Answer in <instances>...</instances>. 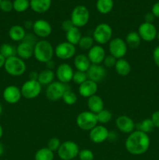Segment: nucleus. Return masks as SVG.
<instances>
[{
    "mask_svg": "<svg viewBox=\"0 0 159 160\" xmlns=\"http://www.w3.org/2000/svg\"><path fill=\"white\" fill-rule=\"evenodd\" d=\"M150 145L151 139L148 134L137 130L129 134L125 142L126 151L134 156L144 154L149 149Z\"/></svg>",
    "mask_w": 159,
    "mask_h": 160,
    "instance_id": "obj_1",
    "label": "nucleus"
},
{
    "mask_svg": "<svg viewBox=\"0 0 159 160\" xmlns=\"http://www.w3.org/2000/svg\"><path fill=\"white\" fill-rule=\"evenodd\" d=\"M55 49L52 45L46 39L37 41L34 47V57L39 62L46 63L52 59Z\"/></svg>",
    "mask_w": 159,
    "mask_h": 160,
    "instance_id": "obj_2",
    "label": "nucleus"
},
{
    "mask_svg": "<svg viewBox=\"0 0 159 160\" xmlns=\"http://www.w3.org/2000/svg\"><path fill=\"white\" fill-rule=\"evenodd\" d=\"M4 69L10 76L20 77L26 72V65L23 59L15 56L6 59Z\"/></svg>",
    "mask_w": 159,
    "mask_h": 160,
    "instance_id": "obj_3",
    "label": "nucleus"
},
{
    "mask_svg": "<svg viewBox=\"0 0 159 160\" xmlns=\"http://www.w3.org/2000/svg\"><path fill=\"white\" fill-rule=\"evenodd\" d=\"M112 34L113 31L110 25L106 23H101L95 27L92 38L98 45H103L112 40Z\"/></svg>",
    "mask_w": 159,
    "mask_h": 160,
    "instance_id": "obj_4",
    "label": "nucleus"
},
{
    "mask_svg": "<svg viewBox=\"0 0 159 160\" xmlns=\"http://www.w3.org/2000/svg\"><path fill=\"white\" fill-rule=\"evenodd\" d=\"M79 152V146L73 141H65L61 143L57 151L58 156L62 160H73L77 157Z\"/></svg>",
    "mask_w": 159,
    "mask_h": 160,
    "instance_id": "obj_5",
    "label": "nucleus"
},
{
    "mask_svg": "<svg viewBox=\"0 0 159 160\" xmlns=\"http://www.w3.org/2000/svg\"><path fill=\"white\" fill-rule=\"evenodd\" d=\"M90 19V12L85 6L79 5L73 8L70 16V20L74 27L78 28H83L87 24Z\"/></svg>",
    "mask_w": 159,
    "mask_h": 160,
    "instance_id": "obj_6",
    "label": "nucleus"
},
{
    "mask_svg": "<svg viewBox=\"0 0 159 160\" xmlns=\"http://www.w3.org/2000/svg\"><path fill=\"white\" fill-rule=\"evenodd\" d=\"M70 86L68 84H62L59 81H54L47 86L45 96L49 101L56 102L62 99L64 93Z\"/></svg>",
    "mask_w": 159,
    "mask_h": 160,
    "instance_id": "obj_7",
    "label": "nucleus"
},
{
    "mask_svg": "<svg viewBox=\"0 0 159 160\" xmlns=\"http://www.w3.org/2000/svg\"><path fill=\"white\" fill-rule=\"evenodd\" d=\"M76 123L80 129L88 131L98 124L96 114L90 111H83L80 112L76 117Z\"/></svg>",
    "mask_w": 159,
    "mask_h": 160,
    "instance_id": "obj_8",
    "label": "nucleus"
},
{
    "mask_svg": "<svg viewBox=\"0 0 159 160\" xmlns=\"http://www.w3.org/2000/svg\"><path fill=\"white\" fill-rule=\"evenodd\" d=\"M42 85L36 80H28L20 88L22 97L26 99H34L41 92Z\"/></svg>",
    "mask_w": 159,
    "mask_h": 160,
    "instance_id": "obj_9",
    "label": "nucleus"
},
{
    "mask_svg": "<svg viewBox=\"0 0 159 160\" xmlns=\"http://www.w3.org/2000/svg\"><path fill=\"white\" fill-rule=\"evenodd\" d=\"M127 45L125 40L121 38H114L108 42L109 53L115 59H119L124 58L127 53Z\"/></svg>",
    "mask_w": 159,
    "mask_h": 160,
    "instance_id": "obj_10",
    "label": "nucleus"
},
{
    "mask_svg": "<svg viewBox=\"0 0 159 160\" xmlns=\"http://www.w3.org/2000/svg\"><path fill=\"white\" fill-rule=\"evenodd\" d=\"M76 46L68 42H63L58 44L55 48V55L62 60L70 59L76 55Z\"/></svg>",
    "mask_w": 159,
    "mask_h": 160,
    "instance_id": "obj_11",
    "label": "nucleus"
},
{
    "mask_svg": "<svg viewBox=\"0 0 159 160\" xmlns=\"http://www.w3.org/2000/svg\"><path fill=\"white\" fill-rule=\"evenodd\" d=\"M32 30L36 37L41 39L47 38L52 32V28L49 22L42 19L34 22Z\"/></svg>",
    "mask_w": 159,
    "mask_h": 160,
    "instance_id": "obj_12",
    "label": "nucleus"
},
{
    "mask_svg": "<svg viewBox=\"0 0 159 160\" xmlns=\"http://www.w3.org/2000/svg\"><path fill=\"white\" fill-rule=\"evenodd\" d=\"M137 33L140 35L141 40L149 42H152L157 38V31L153 23L143 22L139 26Z\"/></svg>",
    "mask_w": 159,
    "mask_h": 160,
    "instance_id": "obj_13",
    "label": "nucleus"
},
{
    "mask_svg": "<svg viewBox=\"0 0 159 160\" xmlns=\"http://www.w3.org/2000/svg\"><path fill=\"white\" fill-rule=\"evenodd\" d=\"M109 131L102 124H98L89 131V138L94 144H101L108 140Z\"/></svg>",
    "mask_w": 159,
    "mask_h": 160,
    "instance_id": "obj_14",
    "label": "nucleus"
},
{
    "mask_svg": "<svg viewBox=\"0 0 159 160\" xmlns=\"http://www.w3.org/2000/svg\"><path fill=\"white\" fill-rule=\"evenodd\" d=\"M73 73L74 71L73 67L70 64L64 62L56 68L55 78L58 79V81L62 84H69L73 80Z\"/></svg>",
    "mask_w": 159,
    "mask_h": 160,
    "instance_id": "obj_15",
    "label": "nucleus"
},
{
    "mask_svg": "<svg viewBox=\"0 0 159 160\" xmlns=\"http://www.w3.org/2000/svg\"><path fill=\"white\" fill-rule=\"evenodd\" d=\"M87 74L89 80L98 84L106 78L107 71L105 67L101 64H91L87 71Z\"/></svg>",
    "mask_w": 159,
    "mask_h": 160,
    "instance_id": "obj_16",
    "label": "nucleus"
},
{
    "mask_svg": "<svg viewBox=\"0 0 159 160\" xmlns=\"http://www.w3.org/2000/svg\"><path fill=\"white\" fill-rule=\"evenodd\" d=\"M117 129L124 134H131L136 129V123L132 118L126 115L119 116L115 120Z\"/></svg>",
    "mask_w": 159,
    "mask_h": 160,
    "instance_id": "obj_17",
    "label": "nucleus"
},
{
    "mask_svg": "<svg viewBox=\"0 0 159 160\" xmlns=\"http://www.w3.org/2000/svg\"><path fill=\"white\" fill-rule=\"evenodd\" d=\"M3 99L9 104H16L22 98L21 91L16 85H9L3 90Z\"/></svg>",
    "mask_w": 159,
    "mask_h": 160,
    "instance_id": "obj_18",
    "label": "nucleus"
},
{
    "mask_svg": "<svg viewBox=\"0 0 159 160\" xmlns=\"http://www.w3.org/2000/svg\"><path fill=\"white\" fill-rule=\"evenodd\" d=\"M105 56V50L102 45H94L87 52V57L91 64L103 63Z\"/></svg>",
    "mask_w": 159,
    "mask_h": 160,
    "instance_id": "obj_19",
    "label": "nucleus"
},
{
    "mask_svg": "<svg viewBox=\"0 0 159 160\" xmlns=\"http://www.w3.org/2000/svg\"><path fill=\"white\" fill-rule=\"evenodd\" d=\"M98 87V84L96 82L90 80H87L85 82L79 85L78 92H79L80 95H81L84 98H90L93 95H97Z\"/></svg>",
    "mask_w": 159,
    "mask_h": 160,
    "instance_id": "obj_20",
    "label": "nucleus"
},
{
    "mask_svg": "<svg viewBox=\"0 0 159 160\" xmlns=\"http://www.w3.org/2000/svg\"><path fill=\"white\" fill-rule=\"evenodd\" d=\"M34 45L26 42H21L17 47V56L22 59H29L34 56Z\"/></svg>",
    "mask_w": 159,
    "mask_h": 160,
    "instance_id": "obj_21",
    "label": "nucleus"
},
{
    "mask_svg": "<svg viewBox=\"0 0 159 160\" xmlns=\"http://www.w3.org/2000/svg\"><path fill=\"white\" fill-rule=\"evenodd\" d=\"M104 103L101 97L99 95H94L87 98V107L89 111L93 113L97 114L104 109Z\"/></svg>",
    "mask_w": 159,
    "mask_h": 160,
    "instance_id": "obj_22",
    "label": "nucleus"
},
{
    "mask_svg": "<svg viewBox=\"0 0 159 160\" xmlns=\"http://www.w3.org/2000/svg\"><path fill=\"white\" fill-rule=\"evenodd\" d=\"M73 64H74V67L76 70L81 72H87L89 67L91 65L88 57H87V55L83 54V53L74 56Z\"/></svg>",
    "mask_w": 159,
    "mask_h": 160,
    "instance_id": "obj_23",
    "label": "nucleus"
},
{
    "mask_svg": "<svg viewBox=\"0 0 159 160\" xmlns=\"http://www.w3.org/2000/svg\"><path fill=\"white\" fill-rule=\"evenodd\" d=\"M51 6V0H31L30 2V7L37 13H44L50 9Z\"/></svg>",
    "mask_w": 159,
    "mask_h": 160,
    "instance_id": "obj_24",
    "label": "nucleus"
},
{
    "mask_svg": "<svg viewBox=\"0 0 159 160\" xmlns=\"http://www.w3.org/2000/svg\"><path fill=\"white\" fill-rule=\"evenodd\" d=\"M26 34V30L20 25H13L9 30V37L13 42H23Z\"/></svg>",
    "mask_w": 159,
    "mask_h": 160,
    "instance_id": "obj_25",
    "label": "nucleus"
},
{
    "mask_svg": "<svg viewBox=\"0 0 159 160\" xmlns=\"http://www.w3.org/2000/svg\"><path fill=\"white\" fill-rule=\"evenodd\" d=\"M114 68H115V72L121 77L128 76L130 73L131 69H132L130 63L124 58L117 59Z\"/></svg>",
    "mask_w": 159,
    "mask_h": 160,
    "instance_id": "obj_26",
    "label": "nucleus"
},
{
    "mask_svg": "<svg viewBox=\"0 0 159 160\" xmlns=\"http://www.w3.org/2000/svg\"><path fill=\"white\" fill-rule=\"evenodd\" d=\"M55 78V73L54 72V70L45 69V70H41L40 73H38L37 81L41 85L48 86L52 82H54Z\"/></svg>",
    "mask_w": 159,
    "mask_h": 160,
    "instance_id": "obj_27",
    "label": "nucleus"
},
{
    "mask_svg": "<svg viewBox=\"0 0 159 160\" xmlns=\"http://www.w3.org/2000/svg\"><path fill=\"white\" fill-rule=\"evenodd\" d=\"M82 34L80 30V28H76V27H73L70 30L65 32V39L66 42H70L72 45H78L80 40L82 38Z\"/></svg>",
    "mask_w": 159,
    "mask_h": 160,
    "instance_id": "obj_28",
    "label": "nucleus"
},
{
    "mask_svg": "<svg viewBox=\"0 0 159 160\" xmlns=\"http://www.w3.org/2000/svg\"><path fill=\"white\" fill-rule=\"evenodd\" d=\"M125 42H126L128 48L135 49V48H137L140 45L141 38H140V35H139L137 32H136V31H130L126 35Z\"/></svg>",
    "mask_w": 159,
    "mask_h": 160,
    "instance_id": "obj_29",
    "label": "nucleus"
},
{
    "mask_svg": "<svg viewBox=\"0 0 159 160\" xmlns=\"http://www.w3.org/2000/svg\"><path fill=\"white\" fill-rule=\"evenodd\" d=\"M113 0H97L96 9L101 14L109 13L113 9Z\"/></svg>",
    "mask_w": 159,
    "mask_h": 160,
    "instance_id": "obj_30",
    "label": "nucleus"
},
{
    "mask_svg": "<svg viewBox=\"0 0 159 160\" xmlns=\"http://www.w3.org/2000/svg\"><path fill=\"white\" fill-rule=\"evenodd\" d=\"M154 125L153 123L152 120L150 119H144L142 121L139 122L136 124V130L137 131H142V132L145 133V134H150L152 132L154 129Z\"/></svg>",
    "mask_w": 159,
    "mask_h": 160,
    "instance_id": "obj_31",
    "label": "nucleus"
},
{
    "mask_svg": "<svg viewBox=\"0 0 159 160\" xmlns=\"http://www.w3.org/2000/svg\"><path fill=\"white\" fill-rule=\"evenodd\" d=\"M54 152L47 147H44L36 152L34 160H54Z\"/></svg>",
    "mask_w": 159,
    "mask_h": 160,
    "instance_id": "obj_32",
    "label": "nucleus"
},
{
    "mask_svg": "<svg viewBox=\"0 0 159 160\" xmlns=\"http://www.w3.org/2000/svg\"><path fill=\"white\" fill-rule=\"evenodd\" d=\"M0 54L6 59L17 56V48L9 43H4L0 46Z\"/></svg>",
    "mask_w": 159,
    "mask_h": 160,
    "instance_id": "obj_33",
    "label": "nucleus"
},
{
    "mask_svg": "<svg viewBox=\"0 0 159 160\" xmlns=\"http://www.w3.org/2000/svg\"><path fill=\"white\" fill-rule=\"evenodd\" d=\"M94 41L93 38L91 36L84 35L82 36L77 45L83 51L88 52L94 45Z\"/></svg>",
    "mask_w": 159,
    "mask_h": 160,
    "instance_id": "obj_34",
    "label": "nucleus"
},
{
    "mask_svg": "<svg viewBox=\"0 0 159 160\" xmlns=\"http://www.w3.org/2000/svg\"><path fill=\"white\" fill-rule=\"evenodd\" d=\"M62 99L64 103L69 105V106H72V105H74L77 101V95L72 91L71 88H70L65 92Z\"/></svg>",
    "mask_w": 159,
    "mask_h": 160,
    "instance_id": "obj_35",
    "label": "nucleus"
},
{
    "mask_svg": "<svg viewBox=\"0 0 159 160\" xmlns=\"http://www.w3.org/2000/svg\"><path fill=\"white\" fill-rule=\"evenodd\" d=\"M97 120H98V123H101V124H105V123H109L112 118V114L108 109H104L99 112L98 113L96 114Z\"/></svg>",
    "mask_w": 159,
    "mask_h": 160,
    "instance_id": "obj_36",
    "label": "nucleus"
},
{
    "mask_svg": "<svg viewBox=\"0 0 159 160\" xmlns=\"http://www.w3.org/2000/svg\"><path fill=\"white\" fill-rule=\"evenodd\" d=\"M13 9L17 12H23L27 10L30 7V2L28 0H14L12 2Z\"/></svg>",
    "mask_w": 159,
    "mask_h": 160,
    "instance_id": "obj_37",
    "label": "nucleus"
},
{
    "mask_svg": "<svg viewBox=\"0 0 159 160\" xmlns=\"http://www.w3.org/2000/svg\"><path fill=\"white\" fill-rule=\"evenodd\" d=\"M87 80H88L87 72H81L76 70V71L74 72V73H73V80H72V81H73L76 84L80 85L81 84L85 82Z\"/></svg>",
    "mask_w": 159,
    "mask_h": 160,
    "instance_id": "obj_38",
    "label": "nucleus"
},
{
    "mask_svg": "<svg viewBox=\"0 0 159 160\" xmlns=\"http://www.w3.org/2000/svg\"><path fill=\"white\" fill-rule=\"evenodd\" d=\"M61 145V142L59 138H51L48 140V144H47V148H49L51 151H52L53 152H57L59 150V147Z\"/></svg>",
    "mask_w": 159,
    "mask_h": 160,
    "instance_id": "obj_39",
    "label": "nucleus"
},
{
    "mask_svg": "<svg viewBox=\"0 0 159 160\" xmlns=\"http://www.w3.org/2000/svg\"><path fill=\"white\" fill-rule=\"evenodd\" d=\"M78 157L80 160H94V156L91 150L85 148V149H82L80 151Z\"/></svg>",
    "mask_w": 159,
    "mask_h": 160,
    "instance_id": "obj_40",
    "label": "nucleus"
},
{
    "mask_svg": "<svg viewBox=\"0 0 159 160\" xmlns=\"http://www.w3.org/2000/svg\"><path fill=\"white\" fill-rule=\"evenodd\" d=\"M117 59H115L113 56L112 55H108L105 56L104 61H103V64H104V67L106 68H112V67H115V63H116Z\"/></svg>",
    "mask_w": 159,
    "mask_h": 160,
    "instance_id": "obj_41",
    "label": "nucleus"
},
{
    "mask_svg": "<svg viewBox=\"0 0 159 160\" xmlns=\"http://www.w3.org/2000/svg\"><path fill=\"white\" fill-rule=\"evenodd\" d=\"M0 9L5 12H9L13 9L12 2L10 0H2L0 3Z\"/></svg>",
    "mask_w": 159,
    "mask_h": 160,
    "instance_id": "obj_42",
    "label": "nucleus"
},
{
    "mask_svg": "<svg viewBox=\"0 0 159 160\" xmlns=\"http://www.w3.org/2000/svg\"><path fill=\"white\" fill-rule=\"evenodd\" d=\"M23 42H27V43H30L31 44V45H34L36 43H37V38H36V36L35 34L33 33V34H31V33H26V36H25L24 39H23Z\"/></svg>",
    "mask_w": 159,
    "mask_h": 160,
    "instance_id": "obj_43",
    "label": "nucleus"
},
{
    "mask_svg": "<svg viewBox=\"0 0 159 160\" xmlns=\"http://www.w3.org/2000/svg\"><path fill=\"white\" fill-rule=\"evenodd\" d=\"M61 27H62V29L65 32L68 31L69 30L71 29L73 27H74L73 22L71 21V20H65L64 21H62V24H61Z\"/></svg>",
    "mask_w": 159,
    "mask_h": 160,
    "instance_id": "obj_44",
    "label": "nucleus"
},
{
    "mask_svg": "<svg viewBox=\"0 0 159 160\" xmlns=\"http://www.w3.org/2000/svg\"><path fill=\"white\" fill-rule=\"evenodd\" d=\"M151 120H152L153 123H154V128L159 129V110L153 112L152 115H151Z\"/></svg>",
    "mask_w": 159,
    "mask_h": 160,
    "instance_id": "obj_45",
    "label": "nucleus"
},
{
    "mask_svg": "<svg viewBox=\"0 0 159 160\" xmlns=\"http://www.w3.org/2000/svg\"><path fill=\"white\" fill-rule=\"evenodd\" d=\"M153 59L155 65L159 68V45L155 47L153 51Z\"/></svg>",
    "mask_w": 159,
    "mask_h": 160,
    "instance_id": "obj_46",
    "label": "nucleus"
},
{
    "mask_svg": "<svg viewBox=\"0 0 159 160\" xmlns=\"http://www.w3.org/2000/svg\"><path fill=\"white\" fill-rule=\"evenodd\" d=\"M151 12L154 14L155 18H159V1L154 3L151 9Z\"/></svg>",
    "mask_w": 159,
    "mask_h": 160,
    "instance_id": "obj_47",
    "label": "nucleus"
},
{
    "mask_svg": "<svg viewBox=\"0 0 159 160\" xmlns=\"http://www.w3.org/2000/svg\"><path fill=\"white\" fill-rule=\"evenodd\" d=\"M154 19H155V17H154V14L151 12H147V13H146V15L144 16V22H146V23H153V22L154 21Z\"/></svg>",
    "mask_w": 159,
    "mask_h": 160,
    "instance_id": "obj_48",
    "label": "nucleus"
},
{
    "mask_svg": "<svg viewBox=\"0 0 159 160\" xmlns=\"http://www.w3.org/2000/svg\"><path fill=\"white\" fill-rule=\"evenodd\" d=\"M118 138V134H116L115 132L114 131H109V134H108V140H109L110 142H114Z\"/></svg>",
    "mask_w": 159,
    "mask_h": 160,
    "instance_id": "obj_49",
    "label": "nucleus"
},
{
    "mask_svg": "<svg viewBox=\"0 0 159 160\" xmlns=\"http://www.w3.org/2000/svg\"><path fill=\"white\" fill-rule=\"evenodd\" d=\"M45 65H46L47 69L53 70V69L55 68V62L52 59H51V60H49L48 62H47L46 63H45Z\"/></svg>",
    "mask_w": 159,
    "mask_h": 160,
    "instance_id": "obj_50",
    "label": "nucleus"
},
{
    "mask_svg": "<svg viewBox=\"0 0 159 160\" xmlns=\"http://www.w3.org/2000/svg\"><path fill=\"white\" fill-rule=\"evenodd\" d=\"M30 80H36L37 81V78H38V73L36 71H32L29 75Z\"/></svg>",
    "mask_w": 159,
    "mask_h": 160,
    "instance_id": "obj_51",
    "label": "nucleus"
},
{
    "mask_svg": "<svg viewBox=\"0 0 159 160\" xmlns=\"http://www.w3.org/2000/svg\"><path fill=\"white\" fill-rule=\"evenodd\" d=\"M6 59L2 56V55L0 54V69L4 67L5 66V62H6Z\"/></svg>",
    "mask_w": 159,
    "mask_h": 160,
    "instance_id": "obj_52",
    "label": "nucleus"
},
{
    "mask_svg": "<svg viewBox=\"0 0 159 160\" xmlns=\"http://www.w3.org/2000/svg\"><path fill=\"white\" fill-rule=\"evenodd\" d=\"M33 23H34V22H31V20H27V21L25 22L24 28H26V29H30V28H32Z\"/></svg>",
    "mask_w": 159,
    "mask_h": 160,
    "instance_id": "obj_53",
    "label": "nucleus"
},
{
    "mask_svg": "<svg viewBox=\"0 0 159 160\" xmlns=\"http://www.w3.org/2000/svg\"><path fill=\"white\" fill-rule=\"evenodd\" d=\"M3 152H4V146H3L2 144L0 142V156H2Z\"/></svg>",
    "mask_w": 159,
    "mask_h": 160,
    "instance_id": "obj_54",
    "label": "nucleus"
},
{
    "mask_svg": "<svg viewBox=\"0 0 159 160\" xmlns=\"http://www.w3.org/2000/svg\"><path fill=\"white\" fill-rule=\"evenodd\" d=\"M2 135H3V128L2 127L1 123H0V139L2 138Z\"/></svg>",
    "mask_w": 159,
    "mask_h": 160,
    "instance_id": "obj_55",
    "label": "nucleus"
},
{
    "mask_svg": "<svg viewBox=\"0 0 159 160\" xmlns=\"http://www.w3.org/2000/svg\"><path fill=\"white\" fill-rule=\"evenodd\" d=\"M2 111H3L2 106V104H1V103H0V116H1L2 113Z\"/></svg>",
    "mask_w": 159,
    "mask_h": 160,
    "instance_id": "obj_56",
    "label": "nucleus"
},
{
    "mask_svg": "<svg viewBox=\"0 0 159 160\" xmlns=\"http://www.w3.org/2000/svg\"><path fill=\"white\" fill-rule=\"evenodd\" d=\"M157 40H158V42H159V31H157Z\"/></svg>",
    "mask_w": 159,
    "mask_h": 160,
    "instance_id": "obj_57",
    "label": "nucleus"
},
{
    "mask_svg": "<svg viewBox=\"0 0 159 160\" xmlns=\"http://www.w3.org/2000/svg\"><path fill=\"white\" fill-rule=\"evenodd\" d=\"M28 1H29V2H31V0H28Z\"/></svg>",
    "mask_w": 159,
    "mask_h": 160,
    "instance_id": "obj_58",
    "label": "nucleus"
},
{
    "mask_svg": "<svg viewBox=\"0 0 159 160\" xmlns=\"http://www.w3.org/2000/svg\"><path fill=\"white\" fill-rule=\"evenodd\" d=\"M1 2H2V0H0V3H1Z\"/></svg>",
    "mask_w": 159,
    "mask_h": 160,
    "instance_id": "obj_59",
    "label": "nucleus"
},
{
    "mask_svg": "<svg viewBox=\"0 0 159 160\" xmlns=\"http://www.w3.org/2000/svg\"><path fill=\"white\" fill-rule=\"evenodd\" d=\"M60 1H64V0H60Z\"/></svg>",
    "mask_w": 159,
    "mask_h": 160,
    "instance_id": "obj_60",
    "label": "nucleus"
},
{
    "mask_svg": "<svg viewBox=\"0 0 159 160\" xmlns=\"http://www.w3.org/2000/svg\"><path fill=\"white\" fill-rule=\"evenodd\" d=\"M10 1H11V0H10Z\"/></svg>",
    "mask_w": 159,
    "mask_h": 160,
    "instance_id": "obj_61",
    "label": "nucleus"
},
{
    "mask_svg": "<svg viewBox=\"0 0 159 160\" xmlns=\"http://www.w3.org/2000/svg\"><path fill=\"white\" fill-rule=\"evenodd\" d=\"M73 160H74V159H73Z\"/></svg>",
    "mask_w": 159,
    "mask_h": 160,
    "instance_id": "obj_62",
    "label": "nucleus"
}]
</instances>
